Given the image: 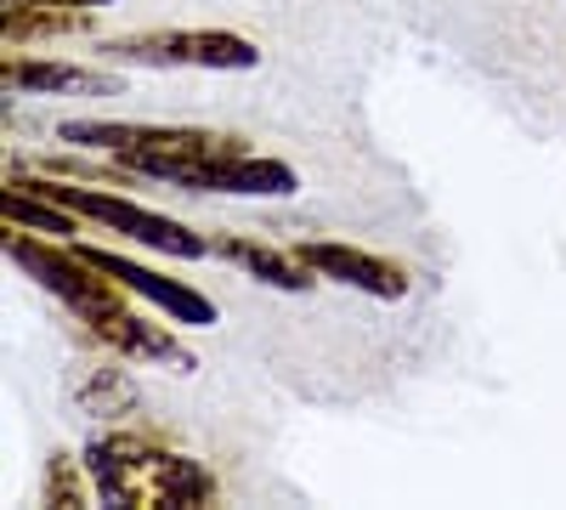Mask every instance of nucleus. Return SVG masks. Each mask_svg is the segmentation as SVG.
Instances as JSON below:
<instances>
[{
  "label": "nucleus",
  "mask_w": 566,
  "mask_h": 510,
  "mask_svg": "<svg viewBox=\"0 0 566 510\" xmlns=\"http://www.w3.org/2000/svg\"><path fill=\"white\" fill-rule=\"evenodd\" d=\"M85 471L108 504H130V510H193V504H216V471L205 459H187L165 443H154L148 431L114 426L103 437L85 443Z\"/></svg>",
  "instance_id": "nucleus-1"
},
{
  "label": "nucleus",
  "mask_w": 566,
  "mask_h": 510,
  "mask_svg": "<svg viewBox=\"0 0 566 510\" xmlns=\"http://www.w3.org/2000/svg\"><path fill=\"white\" fill-rule=\"evenodd\" d=\"M57 136L69 148L108 154L130 165L136 176H154L176 194H193V176L210 170L216 159L250 154L244 136L232 131H205V125H130V119H63Z\"/></svg>",
  "instance_id": "nucleus-2"
},
{
  "label": "nucleus",
  "mask_w": 566,
  "mask_h": 510,
  "mask_svg": "<svg viewBox=\"0 0 566 510\" xmlns=\"http://www.w3.org/2000/svg\"><path fill=\"white\" fill-rule=\"evenodd\" d=\"M7 181H12V188L40 194V199H52V205H63V210H74L80 221L108 227V233H119V239H130V244H142V250H159V256H170V261H199V256H210V239H205V233H193L187 221L159 216V210L136 205V199H125V194H108V181H103V188H74V181H57L52 170H40V176H18V170H12Z\"/></svg>",
  "instance_id": "nucleus-3"
},
{
  "label": "nucleus",
  "mask_w": 566,
  "mask_h": 510,
  "mask_svg": "<svg viewBox=\"0 0 566 510\" xmlns=\"http://www.w3.org/2000/svg\"><path fill=\"white\" fill-rule=\"evenodd\" d=\"M103 58L119 69H205V74H250L261 69V45L232 29H148L103 40Z\"/></svg>",
  "instance_id": "nucleus-4"
},
{
  "label": "nucleus",
  "mask_w": 566,
  "mask_h": 510,
  "mask_svg": "<svg viewBox=\"0 0 566 510\" xmlns=\"http://www.w3.org/2000/svg\"><path fill=\"white\" fill-rule=\"evenodd\" d=\"M7 256L12 267H23V278H34V284L45 295H57L74 318H91V312H114L125 306L130 290H119L108 272H97L74 244H52V239H40V233H23V227H7Z\"/></svg>",
  "instance_id": "nucleus-5"
},
{
  "label": "nucleus",
  "mask_w": 566,
  "mask_h": 510,
  "mask_svg": "<svg viewBox=\"0 0 566 510\" xmlns=\"http://www.w3.org/2000/svg\"><path fill=\"white\" fill-rule=\"evenodd\" d=\"M97 272H108L119 290H130L136 301H148V306H159L170 323H187V330H210V323L221 318L216 312V301L205 295V290H193V284H181V278H165V272H154V267H142V261H130V256H119V250H103V244H74Z\"/></svg>",
  "instance_id": "nucleus-6"
},
{
  "label": "nucleus",
  "mask_w": 566,
  "mask_h": 510,
  "mask_svg": "<svg viewBox=\"0 0 566 510\" xmlns=\"http://www.w3.org/2000/svg\"><path fill=\"white\" fill-rule=\"evenodd\" d=\"M295 256L328 278V284H346L357 295H374V301H402L413 290V278L402 261H386V256H374V250H357V244H335V239H306L295 244Z\"/></svg>",
  "instance_id": "nucleus-7"
},
{
  "label": "nucleus",
  "mask_w": 566,
  "mask_h": 510,
  "mask_svg": "<svg viewBox=\"0 0 566 510\" xmlns=\"http://www.w3.org/2000/svg\"><path fill=\"white\" fill-rule=\"evenodd\" d=\"M85 323V335L97 341V346H108L114 357H136V363H170V368H193V352H187L165 323H154V318H136L130 306H114V312H91V318H80Z\"/></svg>",
  "instance_id": "nucleus-8"
},
{
  "label": "nucleus",
  "mask_w": 566,
  "mask_h": 510,
  "mask_svg": "<svg viewBox=\"0 0 566 510\" xmlns=\"http://www.w3.org/2000/svg\"><path fill=\"white\" fill-rule=\"evenodd\" d=\"M193 194H227V199H295L301 194V170L266 159V154H232L216 159L210 170L193 176Z\"/></svg>",
  "instance_id": "nucleus-9"
},
{
  "label": "nucleus",
  "mask_w": 566,
  "mask_h": 510,
  "mask_svg": "<svg viewBox=\"0 0 566 510\" xmlns=\"http://www.w3.org/2000/svg\"><path fill=\"white\" fill-rule=\"evenodd\" d=\"M210 256L232 261L239 272H250L255 284L283 290V295H306V290L317 284V272H312L295 250H272V244H255V239H244V233H216V239H210Z\"/></svg>",
  "instance_id": "nucleus-10"
},
{
  "label": "nucleus",
  "mask_w": 566,
  "mask_h": 510,
  "mask_svg": "<svg viewBox=\"0 0 566 510\" xmlns=\"http://www.w3.org/2000/svg\"><path fill=\"white\" fill-rule=\"evenodd\" d=\"M0 80L7 91H29V97H63V91H91V97H114L119 80L114 74H97V69H80V63H52V58H7L0 63Z\"/></svg>",
  "instance_id": "nucleus-11"
},
{
  "label": "nucleus",
  "mask_w": 566,
  "mask_h": 510,
  "mask_svg": "<svg viewBox=\"0 0 566 510\" xmlns=\"http://www.w3.org/2000/svg\"><path fill=\"white\" fill-rule=\"evenodd\" d=\"M91 7H63V0H7L0 7V34H7V52L34 40H69L91 29Z\"/></svg>",
  "instance_id": "nucleus-12"
},
{
  "label": "nucleus",
  "mask_w": 566,
  "mask_h": 510,
  "mask_svg": "<svg viewBox=\"0 0 566 510\" xmlns=\"http://www.w3.org/2000/svg\"><path fill=\"white\" fill-rule=\"evenodd\" d=\"M74 403H80L85 420H103V426H125V420L142 414L136 381L125 375V368H114V363H91L85 375L74 381Z\"/></svg>",
  "instance_id": "nucleus-13"
},
{
  "label": "nucleus",
  "mask_w": 566,
  "mask_h": 510,
  "mask_svg": "<svg viewBox=\"0 0 566 510\" xmlns=\"http://www.w3.org/2000/svg\"><path fill=\"white\" fill-rule=\"evenodd\" d=\"M0 216H7V227H23V233H52V239H74L80 233V216L52 205V199H40L29 188H0Z\"/></svg>",
  "instance_id": "nucleus-14"
},
{
  "label": "nucleus",
  "mask_w": 566,
  "mask_h": 510,
  "mask_svg": "<svg viewBox=\"0 0 566 510\" xmlns=\"http://www.w3.org/2000/svg\"><path fill=\"white\" fill-rule=\"evenodd\" d=\"M91 493V471H85V459H69V454H52L45 459V471H40V504H52V510H80Z\"/></svg>",
  "instance_id": "nucleus-15"
},
{
  "label": "nucleus",
  "mask_w": 566,
  "mask_h": 510,
  "mask_svg": "<svg viewBox=\"0 0 566 510\" xmlns=\"http://www.w3.org/2000/svg\"><path fill=\"white\" fill-rule=\"evenodd\" d=\"M63 7H91V12H103V7H119V0H63Z\"/></svg>",
  "instance_id": "nucleus-16"
}]
</instances>
